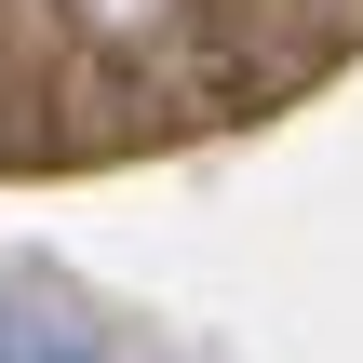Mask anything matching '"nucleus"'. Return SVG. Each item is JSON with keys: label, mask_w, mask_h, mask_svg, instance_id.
I'll use <instances>...</instances> for the list:
<instances>
[{"label": "nucleus", "mask_w": 363, "mask_h": 363, "mask_svg": "<svg viewBox=\"0 0 363 363\" xmlns=\"http://www.w3.org/2000/svg\"><path fill=\"white\" fill-rule=\"evenodd\" d=\"M0 363H108V350H94L81 323H54L40 296H13V283H0Z\"/></svg>", "instance_id": "f257e3e1"}]
</instances>
